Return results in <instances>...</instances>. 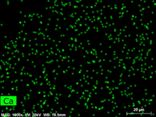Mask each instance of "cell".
<instances>
[{
    "mask_svg": "<svg viewBox=\"0 0 156 117\" xmlns=\"http://www.w3.org/2000/svg\"><path fill=\"white\" fill-rule=\"evenodd\" d=\"M16 105V96H1V105L15 106Z\"/></svg>",
    "mask_w": 156,
    "mask_h": 117,
    "instance_id": "obj_1",
    "label": "cell"
}]
</instances>
